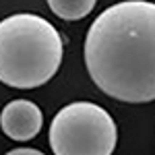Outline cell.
Segmentation results:
<instances>
[{"label":"cell","instance_id":"cell-1","mask_svg":"<svg viewBox=\"0 0 155 155\" xmlns=\"http://www.w3.org/2000/svg\"><path fill=\"white\" fill-rule=\"evenodd\" d=\"M91 81L118 101H155V2L122 0L91 23L85 37Z\"/></svg>","mask_w":155,"mask_h":155},{"label":"cell","instance_id":"cell-4","mask_svg":"<svg viewBox=\"0 0 155 155\" xmlns=\"http://www.w3.org/2000/svg\"><path fill=\"white\" fill-rule=\"evenodd\" d=\"M44 124V114L37 104L29 99H15L6 104L0 114V128L12 141H29L37 137Z\"/></svg>","mask_w":155,"mask_h":155},{"label":"cell","instance_id":"cell-5","mask_svg":"<svg viewBox=\"0 0 155 155\" xmlns=\"http://www.w3.org/2000/svg\"><path fill=\"white\" fill-rule=\"evenodd\" d=\"M95 2L97 0H48V6L64 21H79L95 8Z\"/></svg>","mask_w":155,"mask_h":155},{"label":"cell","instance_id":"cell-2","mask_svg":"<svg viewBox=\"0 0 155 155\" xmlns=\"http://www.w3.org/2000/svg\"><path fill=\"white\" fill-rule=\"evenodd\" d=\"M62 37L48 19L17 12L0 21V83L35 89L58 72Z\"/></svg>","mask_w":155,"mask_h":155},{"label":"cell","instance_id":"cell-6","mask_svg":"<svg viewBox=\"0 0 155 155\" xmlns=\"http://www.w3.org/2000/svg\"><path fill=\"white\" fill-rule=\"evenodd\" d=\"M6 155H46V153H41V151H37V149L23 147V149H12V151H8Z\"/></svg>","mask_w":155,"mask_h":155},{"label":"cell","instance_id":"cell-3","mask_svg":"<svg viewBox=\"0 0 155 155\" xmlns=\"http://www.w3.org/2000/svg\"><path fill=\"white\" fill-rule=\"evenodd\" d=\"M118 126L110 112L91 101H72L58 110L50 124L54 155H112Z\"/></svg>","mask_w":155,"mask_h":155}]
</instances>
